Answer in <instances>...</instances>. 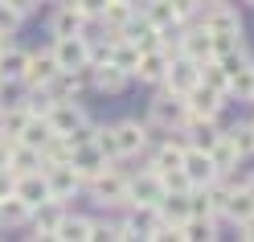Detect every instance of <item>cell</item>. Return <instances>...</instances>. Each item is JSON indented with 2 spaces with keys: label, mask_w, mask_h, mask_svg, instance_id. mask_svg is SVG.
<instances>
[{
  "label": "cell",
  "mask_w": 254,
  "mask_h": 242,
  "mask_svg": "<svg viewBox=\"0 0 254 242\" xmlns=\"http://www.w3.org/2000/svg\"><path fill=\"white\" fill-rule=\"evenodd\" d=\"M185 119H189L185 99L160 86V94L148 103V127H156V132H164V136H177L181 127H185Z\"/></svg>",
  "instance_id": "obj_1"
},
{
  "label": "cell",
  "mask_w": 254,
  "mask_h": 242,
  "mask_svg": "<svg viewBox=\"0 0 254 242\" xmlns=\"http://www.w3.org/2000/svg\"><path fill=\"white\" fill-rule=\"evenodd\" d=\"M50 54L58 62V70H86L94 62V50H90V37L86 33H70V37H54Z\"/></svg>",
  "instance_id": "obj_2"
},
{
  "label": "cell",
  "mask_w": 254,
  "mask_h": 242,
  "mask_svg": "<svg viewBox=\"0 0 254 242\" xmlns=\"http://www.w3.org/2000/svg\"><path fill=\"white\" fill-rule=\"evenodd\" d=\"M90 197L99 201L103 209H127V176L111 164L107 172H99V176H90Z\"/></svg>",
  "instance_id": "obj_3"
},
{
  "label": "cell",
  "mask_w": 254,
  "mask_h": 242,
  "mask_svg": "<svg viewBox=\"0 0 254 242\" xmlns=\"http://www.w3.org/2000/svg\"><path fill=\"white\" fill-rule=\"evenodd\" d=\"M111 140H115V160H131L139 152H148V123L119 119L115 127H111Z\"/></svg>",
  "instance_id": "obj_4"
},
{
  "label": "cell",
  "mask_w": 254,
  "mask_h": 242,
  "mask_svg": "<svg viewBox=\"0 0 254 242\" xmlns=\"http://www.w3.org/2000/svg\"><path fill=\"white\" fill-rule=\"evenodd\" d=\"M197 25H205L209 33H242V17H238V8L221 4V0H205L197 8Z\"/></svg>",
  "instance_id": "obj_5"
},
{
  "label": "cell",
  "mask_w": 254,
  "mask_h": 242,
  "mask_svg": "<svg viewBox=\"0 0 254 242\" xmlns=\"http://www.w3.org/2000/svg\"><path fill=\"white\" fill-rule=\"evenodd\" d=\"M111 164H115V160H111L99 144L94 140H86V144H74V152H70V168L82 176V185L90 181V176H99V172H107Z\"/></svg>",
  "instance_id": "obj_6"
},
{
  "label": "cell",
  "mask_w": 254,
  "mask_h": 242,
  "mask_svg": "<svg viewBox=\"0 0 254 242\" xmlns=\"http://www.w3.org/2000/svg\"><path fill=\"white\" fill-rule=\"evenodd\" d=\"M86 78H90V86L99 90V94H119V90H127V82H131V74L119 70L115 62H107V58L90 62V66H86Z\"/></svg>",
  "instance_id": "obj_7"
},
{
  "label": "cell",
  "mask_w": 254,
  "mask_h": 242,
  "mask_svg": "<svg viewBox=\"0 0 254 242\" xmlns=\"http://www.w3.org/2000/svg\"><path fill=\"white\" fill-rule=\"evenodd\" d=\"M177 54L181 58H193V62H209L213 58V37L205 25H181V37H177Z\"/></svg>",
  "instance_id": "obj_8"
},
{
  "label": "cell",
  "mask_w": 254,
  "mask_h": 242,
  "mask_svg": "<svg viewBox=\"0 0 254 242\" xmlns=\"http://www.w3.org/2000/svg\"><path fill=\"white\" fill-rule=\"evenodd\" d=\"M160 197H164L160 172L144 168L139 176H127V205H160Z\"/></svg>",
  "instance_id": "obj_9"
},
{
  "label": "cell",
  "mask_w": 254,
  "mask_h": 242,
  "mask_svg": "<svg viewBox=\"0 0 254 242\" xmlns=\"http://www.w3.org/2000/svg\"><path fill=\"white\" fill-rule=\"evenodd\" d=\"M181 99H185V111H189V115H201V119H217V115H221V107L230 103L226 94H217V90H209L205 82H197L193 90H185Z\"/></svg>",
  "instance_id": "obj_10"
},
{
  "label": "cell",
  "mask_w": 254,
  "mask_h": 242,
  "mask_svg": "<svg viewBox=\"0 0 254 242\" xmlns=\"http://www.w3.org/2000/svg\"><path fill=\"white\" fill-rule=\"evenodd\" d=\"M201 82V62H193V58H172L168 62V74H164V90H172V94H185V90H193Z\"/></svg>",
  "instance_id": "obj_11"
},
{
  "label": "cell",
  "mask_w": 254,
  "mask_h": 242,
  "mask_svg": "<svg viewBox=\"0 0 254 242\" xmlns=\"http://www.w3.org/2000/svg\"><path fill=\"white\" fill-rule=\"evenodd\" d=\"M181 172L189 176V185L193 189H205L209 181H217V164L209 160V152H201V148H185V160H181Z\"/></svg>",
  "instance_id": "obj_12"
},
{
  "label": "cell",
  "mask_w": 254,
  "mask_h": 242,
  "mask_svg": "<svg viewBox=\"0 0 254 242\" xmlns=\"http://www.w3.org/2000/svg\"><path fill=\"white\" fill-rule=\"evenodd\" d=\"M82 119H90L82 107H78V99H62V103H50V111H45V123H50V132L58 136H70Z\"/></svg>",
  "instance_id": "obj_13"
},
{
  "label": "cell",
  "mask_w": 254,
  "mask_h": 242,
  "mask_svg": "<svg viewBox=\"0 0 254 242\" xmlns=\"http://www.w3.org/2000/svg\"><path fill=\"white\" fill-rule=\"evenodd\" d=\"M168 62H172V54H164L160 45H152V50L139 54L131 78H139V82H148V86H160V82H164V74H168Z\"/></svg>",
  "instance_id": "obj_14"
},
{
  "label": "cell",
  "mask_w": 254,
  "mask_h": 242,
  "mask_svg": "<svg viewBox=\"0 0 254 242\" xmlns=\"http://www.w3.org/2000/svg\"><path fill=\"white\" fill-rule=\"evenodd\" d=\"M58 74V62H54V54L50 50H37V54H29V62H25V74H21V86L25 90H41L50 78Z\"/></svg>",
  "instance_id": "obj_15"
},
{
  "label": "cell",
  "mask_w": 254,
  "mask_h": 242,
  "mask_svg": "<svg viewBox=\"0 0 254 242\" xmlns=\"http://www.w3.org/2000/svg\"><path fill=\"white\" fill-rule=\"evenodd\" d=\"M45 185H50V197L54 201H74V193L82 189V176H78L70 164H54V168H45Z\"/></svg>",
  "instance_id": "obj_16"
},
{
  "label": "cell",
  "mask_w": 254,
  "mask_h": 242,
  "mask_svg": "<svg viewBox=\"0 0 254 242\" xmlns=\"http://www.w3.org/2000/svg\"><path fill=\"white\" fill-rule=\"evenodd\" d=\"M62 214H66V205L62 201H41V205H33L29 209V226H33V238H54L58 234V222H62Z\"/></svg>",
  "instance_id": "obj_17"
},
{
  "label": "cell",
  "mask_w": 254,
  "mask_h": 242,
  "mask_svg": "<svg viewBox=\"0 0 254 242\" xmlns=\"http://www.w3.org/2000/svg\"><path fill=\"white\" fill-rule=\"evenodd\" d=\"M17 197L33 209V205H41V201H50V185H45V168H33V172H17Z\"/></svg>",
  "instance_id": "obj_18"
},
{
  "label": "cell",
  "mask_w": 254,
  "mask_h": 242,
  "mask_svg": "<svg viewBox=\"0 0 254 242\" xmlns=\"http://www.w3.org/2000/svg\"><path fill=\"white\" fill-rule=\"evenodd\" d=\"M160 218L168 226H181L189 214H193V201H189V189H164V197H160Z\"/></svg>",
  "instance_id": "obj_19"
},
{
  "label": "cell",
  "mask_w": 254,
  "mask_h": 242,
  "mask_svg": "<svg viewBox=\"0 0 254 242\" xmlns=\"http://www.w3.org/2000/svg\"><path fill=\"white\" fill-rule=\"evenodd\" d=\"M131 8H135L148 25H156V29H164V25H185V21H177L172 0H131Z\"/></svg>",
  "instance_id": "obj_20"
},
{
  "label": "cell",
  "mask_w": 254,
  "mask_h": 242,
  "mask_svg": "<svg viewBox=\"0 0 254 242\" xmlns=\"http://www.w3.org/2000/svg\"><path fill=\"white\" fill-rule=\"evenodd\" d=\"M86 25H90V21H86L74 4H58L54 17H50V33H54V37H70V33H86Z\"/></svg>",
  "instance_id": "obj_21"
},
{
  "label": "cell",
  "mask_w": 254,
  "mask_h": 242,
  "mask_svg": "<svg viewBox=\"0 0 254 242\" xmlns=\"http://www.w3.org/2000/svg\"><path fill=\"white\" fill-rule=\"evenodd\" d=\"M127 222H131L135 238H156V230L164 226V218H160L156 205H127Z\"/></svg>",
  "instance_id": "obj_22"
},
{
  "label": "cell",
  "mask_w": 254,
  "mask_h": 242,
  "mask_svg": "<svg viewBox=\"0 0 254 242\" xmlns=\"http://www.w3.org/2000/svg\"><path fill=\"white\" fill-rule=\"evenodd\" d=\"M185 148H189L185 140H164L160 148L152 152V164H148V168H152V172H160V176H164V172H177V168H181V160H185Z\"/></svg>",
  "instance_id": "obj_23"
},
{
  "label": "cell",
  "mask_w": 254,
  "mask_h": 242,
  "mask_svg": "<svg viewBox=\"0 0 254 242\" xmlns=\"http://www.w3.org/2000/svg\"><path fill=\"white\" fill-rule=\"evenodd\" d=\"M181 238H193V242H209V238H217V218L213 214H189L181 226Z\"/></svg>",
  "instance_id": "obj_24"
},
{
  "label": "cell",
  "mask_w": 254,
  "mask_h": 242,
  "mask_svg": "<svg viewBox=\"0 0 254 242\" xmlns=\"http://www.w3.org/2000/svg\"><path fill=\"white\" fill-rule=\"evenodd\" d=\"M29 115H33V111H29L25 99H21V103H4V107H0V136L17 140V136H21V127L29 123Z\"/></svg>",
  "instance_id": "obj_25"
},
{
  "label": "cell",
  "mask_w": 254,
  "mask_h": 242,
  "mask_svg": "<svg viewBox=\"0 0 254 242\" xmlns=\"http://www.w3.org/2000/svg\"><path fill=\"white\" fill-rule=\"evenodd\" d=\"M119 37H123V41H131L135 50L144 54V50H152V45H156V25H148V21L139 17V12H135V17L127 21L123 29H119Z\"/></svg>",
  "instance_id": "obj_26"
},
{
  "label": "cell",
  "mask_w": 254,
  "mask_h": 242,
  "mask_svg": "<svg viewBox=\"0 0 254 242\" xmlns=\"http://www.w3.org/2000/svg\"><path fill=\"white\" fill-rule=\"evenodd\" d=\"M8 168L12 172H33V168H41V152L25 140H12L8 144Z\"/></svg>",
  "instance_id": "obj_27"
},
{
  "label": "cell",
  "mask_w": 254,
  "mask_h": 242,
  "mask_svg": "<svg viewBox=\"0 0 254 242\" xmlns=\"http://www.w3.org/2000/svg\"><path fill=\"white\" fill-rule=\"evenodd\" d=\"M209 160L217 164V172H234L238 164H242V156H238V148H234L230 132H221V136L213 140V148H209Z\"/></svg>",
  "instance_id": "obj_28"
},
{
  "label": "cell",
  "mask_w": 254,
  "mask_h": 242,
  "mask_svg": "<svg viewBox=\"0 0 254 242\" xmlns=\"http://www.w3.org/2000/svg\"><path fill=\"white\" fill-rule=\"evenodd\" d=\"M90 230H94V222H90V218L62 214V222H58V234H54V238H62V242H90Z\"/></svg>",
  "instance_id": "obj_29"
},
{
  "label": "cell",
  "mask_w": 254,
  "mask_h": 242,
  "mask_svg": "<svg viewBox=\"0 0 254 242\" xmlns=\"http://www.w3.org/2000/svg\"><path fill=\"white\" fill-rule=\"evenodd\" d=\"M37 152H41V168H54V164H70V152H74V144H70L66 136H58V132H54V136L45 140Z\"/></svg>",
  "instance_id": "obj_30"
},
{
  "label": "cell",
  "mask_w": 254,
  "mask_h": 242,
  "mask_svg": "<svg viewBox=\"0 0 254 242\" xmlns=\"http://www.w3.org/2000/svg\"><path fill=\"white\" fill-rule=\"evenodd\" d=\"M25 62H29V50H21V45H8V50L0 54V78H4V82H21Z\"/></svg>",
  "instance_id": "obj_31"
},
{
  "label": "cell",
  "mask_w": 254,
  "mask_h": 242,
  "mask_svg": "<svg viewBox=\"0 0 254 242\" xmlns=\"http://www.w3.org/2000/svg\"><path fill=\"white\" fill-rule=\"evenodd\" d=\"M0 226H8V230H17V226H29V205L17 197V193L0 197Z\"/></svg>",
  "instance_id": "obj_32"
},
{
  "label": "cell",
  "mask_w": 254,
  "mask_h": 242,
  "mask_svg": "<svg viewBox=\"0 0 254 242\" xmlns=\"http://www.w3.org/2000/svg\"><path fill=\"white\" fill-rule=\"evenodd\" d=\"M135 17V8H131V0H107V8H103V29H111V33H119V29Z\"/></svg>",
  "instance_id": "obj_33"
},
{
  "label": "cell",
  "mask_w": 254,
  "mask_h": 242,
  "mask_svg": "<svg viewBox=\"0 0 254 242\" xmlns=\"http://www.w3.org/2000/svg\"><path fill=\"white\" fill-rule=\"evenodd\" d=\"M254 214V197H250V193L242 189V185H234V193H230V201H226V214H221V218H230L234 226L238 222H246Z\"/></svg>",
  "instance_id": "obj_34"
},
{
  "label": "cell",
  "mask_w": 254,
  "mask_h": 242,
  "mask_svg": "<svg viewBox=\"0 0 254 242\" xmlns=\"http://www.w3.org/2000/svg\"><path fill=\"white\" fill-rule=\"evenodd\" d=\"M107 62H115L119 70H127V74H135V62H139V50L131 41H123V37H115L111 41V50H107Z\"/></svg>",
  "instance_id": "obj_35"
},
{
  "label": "cell",
  "mask_w": 254,
  "mask_h": 242,
  "mask_svg": "<svg viewBox=\"0 0 254 242\" xmlns=\"http://www.w3.org/2000/svg\"><path fill=\"white\" fill-rule=\"evenodd\" d=\"M201 82L209 86V90H217V94H226V99H234V94H230V74L221 70L213 58H209V62H201Z\"/></svg>",
  "instance_id": "obj_36"
},
{
  "label": "cell",
  "mask_w": 254,
  "mask_h": 242,
  "mask_svg": "<svg viewBox=\"0 0 254 242\" xmlns=\"http://www.w3.org/2000/svg\"><path fill=\"white\" fill-rule=\"evenodd\" d=\"M230 140H234V148H238V156H254V127L250 123H234L230 127Z\"/></svg>",
  "instance_id": "obj_37"
},
{
  "label": "cell",
  "mask_w": 254,
  "mask_h": 242,
  "mask_svg": "<svg viewBox=\"0 0 254 242\" xmlns=\"http://www.w3.org/2000/svg\"><path fill=\"white\" fill-rule=\"evenodd\" d=\"M209 37H213V58H221V54H230V50L242 45V33H209Z\"/></svg>",
  "instance_id": "obj_38"
},
{
  "label": "cell",
  "mask_w": 254,
  "mask_h": 242,
  "mask_svg": "<svg viewBox=\"0 0 254 242\" xmlns=\"http://www.w3.org/2000/svg\"><path fill=\"white\" fill-rule=\"evenodd\" d=\"M17 29H21V17H17V12H12V8L4 4V0H0V33H4V37H12Z\"/></svg>",
  "instance_id": "obj_39"
},
{
  "label": "cell",
  "mask_w": 254,
  "mask_h": 242,
  "mask_svg": "<svg viewBox=\"0 0 254 242\" xmlns=\"http://www.w3.org/2000/svg\"><path fill=\"white\" fill-rule=\"evenodd\" d=\"M70 4L82 12L86 21H99V17H103V8H107V0H70Z\"/></svg>",
  "instance_id": "obj_40"
},
{
  "label": "cell",
  "mask_w": 254,
  "mask_h": 242,
  "mask_svg": "<svg viewBox=\"0 0 254 242\" xmlns=\"http://www.w3.org/2000/svg\"><path fill=\"white\" fill-rule=\"evenodd\" d=\"M201 4H205V0H172V8H177V21H193Z\"/></svg>",
  "instance_id": "obj_41"
},
{
  "label": "cell",
  "mask_w": 254,
  "mask_h": 242,
  "mask_svg": "<svg viewBox=\"0 0 254 242\" xmlns=\"http://www.w3.org/2000/svg\"><path fill=\"white\" fill-rule=\"evenodd\" d=\"M4 4H8V8L25 21V17H33V12H37V4H41V0H4Z\"/></svg>",
  "instance_id": "obj_42"
},
{
  "label": "cell",
  "mask_w": 254,
  "mask_h": 242,
  "mask_svg": "<svg viewBox=\"0 0 254 242\" xmlns=\"http://www.w3.org/2000/svg\"><path fill=\"white\" fill-rule=\"evenodd\" d=\"M12 189H17V172H12V168H0V197H8Z\"/></svg>",
  "instance_id": "obj_43"
},
{
  "label": "cell",
  "mask_w": 254,
  "mask_h": 242,
  "mask_svg": "<svg viewBox=\"0 0 254 242\" xmlns=\"http://www.w3.org/2000/svg\"><path fill=\"white\" fill-rule=\"evenodd\" d=\"M238 238H246V242H254V214H250L246 222H238Z\"/></svg>",
  "instance_id": "obj_44"
},
{
  "label": "cell",
  "mask_w": 254,
  "mask_h": 242,
  "mask_svg": "<svg viewBox=\"0 0 254 242\" xmlns=\"http://www.w3.org/2000/svg\"><path fill=\"white\" fill-rule=\"evenodd\" d=\"M8 144H12L8 136H0V168H8Z\"/></svg>",
  "instance_id": "obj_45"
},
{
  "label": "cell",
  "mask_w": 254,
  "mask_h": 242,
  "mask_svg": "<svg viewBox=\"0 0 254 242\" xmlns=\"http://www.w3.org/2000/svg\"><path fill=\"white\" fill-rule=\"evenodd\" d=\"M246 103H254V66H250V86H246Z\"/></svg>",
  "instance_id": "obj_46"
},
{
  "label": "cell",
  "mask_w": 254,
  "mask_h": 242,
  "mask_svg": "<svg viewBox=\"0 0 254 242\" xmlns=\"http://www.w3.org/2000/svg\"><path fill=\"white\" fill-rule=\"evenodd\" d=\"M8 45H12V37H4V33H0V54H4V50H8Z\"/></svg>",
  "instance_id": "obj_47"
},
{
  "label": "cell",
  "mask_w": 254,
  "mask_h": 242,
  "mask_svg": "<svg viewBox=\"0 0 254 242\" xmlns=\"http://www.w3.org/2000/svg\"><path fill=\"white\" fill-rule=\"evenodd\" d=\"M0 86H4V78H0Z\"/></svg>",
  "instance_id": "obj_48"
},
{
  "label": "cell",
  "mask_w": 254,
  "mask_h": 242,
  "mask_svg": "<svg viewBox=\"0 0 254 242\" xmlns=\"http://www.w3.org/2000/svg\"><path fill=\"white\" fill-rule=\"evenodd\" d=\"M0 107H4V99H0Z\"/></svg>",
  "instance_id": "obj_49"
},
{
  "label": "cell",
  "mask_w": 254,
  "mask_h": 242,
  "mask_svg": "<svg viewBox=\"0 0 254 242\" xmlns=\"http://www.w3.org/2000/svg\"><path fill=\"white\" fill-rule=\"evenodd\" d=\"M246 4H254V0H246Z\"/></svg>",
  "instance_id": "obj_50"
},
{
  "label": "cell",
  "mask_w": 254,
  "mask_h": 242,
  "mask_svg": "<svg viewBox=\"0 0 254 242\" xmlns=\"http://www.w3.org/2000/svg\"><path fill=\"white\" fill-rule=\"evenodd\" d=\"M250 127H254V119H250Z\"/></svg>",
  "instance_id": "obj_51"
},
{
  "label": "cell",
  "mask_w": 254,
  "mask_h": 242,
  "mask_svg": "<svg viewBox=\"0 0 254 242\" xmlns=\"http://www.w3.org/2000/svg\"><path fill=\"white\" fill-rule=\"evenodd\" d=\"M54 4H58V0H54Z\"/></svg>",
  "instance_id": "obj_52"
}]
</instances>
